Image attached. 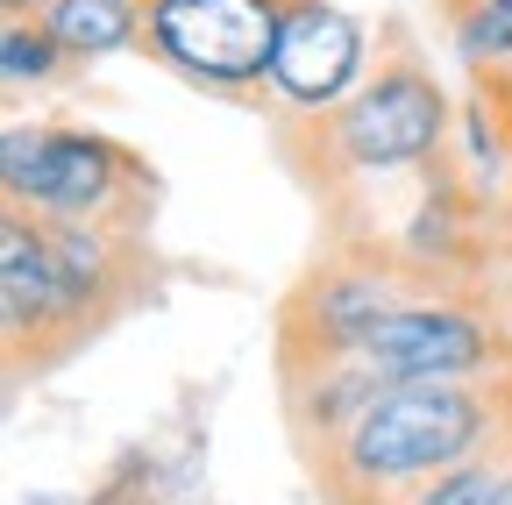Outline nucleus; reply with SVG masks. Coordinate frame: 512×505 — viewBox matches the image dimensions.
Instances as JSON below:
<instances>
[{
  "label": "nucleus",
  "mask_w": 512,
  "mask_h": 505,
  "mask_svg": "<svg viewBox=\"0 0 512 505\" xmlns=\"http://www.w3.org/2000/svg\"><path fill=\"white\" fill-rule=\"evenodd\" d=\"M150 285V249L128 228L43 221L8 207L0 221V349L15 377H43L86 349Z\"/></svg>",
  "instance_id": "f257e3e1"
},
{
  "label": "nucleus",
  "mask_w": 512,
  "mask_h": 505,
  "mask_svg": "<svg viewBox=\"0 0 512 505\" xmlns=\"http://www.w3.org/2000/svg\"><path fill=\"white\" fill-rule=\"evenodd\" d=\"M512 420V377L498 385H399L384 377L370 392V406L313 449V491L328 505H406L420 498L434 477L463 470L477 456H491Z\"/></svg>",
  "instance_id": "f03ea898"
},
{
  "label": "nucleus",
  "mask_w": 512,
  "mask_h": 505,
  "mask_svg": "<svg viewBox=\"0 0 512 505\" xmlns=\"http://www.w3.org/2000/svg\"><path fill=\"white\" fill-rule=\"evenodd\" d=\"M448 129H456L448 86L392 22L370 79L335 114L278 121V157L313 200H349V185H363V178L434 171L448 157Z\"/></svg>",
  "instance_id": "7ed1b4c3"
},
{
  "label": "nucleus",
  "mask_w": 512,
  "mask_h": 505,
  "mask_svg": "<svg viewBox=\"0 0 512 505\" xmlns=\"http://www.w3.org/2000/svg\"><path fill=\"white\" fill-rule=\"evenodd\" d=\"M0 185H8V207L43 221H100L143 235V221L157 214V171L128 143L72 121H8Z\"/></svg>",
  "instance_id": "20e7f679"
},
{
  "label": "nucleus",
  "mask_w": 512,
  "mask_h": 505,
  "mask_svg": "<svg viewBox=\"0 0 512 505\" xmlns=\"http://www.w3.org/2000/svg\"><path fill=\"white\" fill-rule=\"evenodd\" d=\"M427 292V278L399 257V242H342L328 249L278 306V377L313 370V363H342L363 356V342L377 335V321L399 299Z\"/></svg>",
  "instance_id": "39448f33"
},
{
  "label": "nucleus",
  "mask_w": 512,
  "mask_h": 505,
  "mask_svg": "<svg viewBox=\"0 0 512 505\" xmlns=\"http://www.w3.org/2000/svg\"><path fill=\"white\" fill-rule=\"evenodd\" d=\"M363 356L399 385H484L512 377V342L477 285H427L399 299L363 342Z\"/></svg>",
  "instance_id": "423d86ee"
},
{
  "label": "nucleus",
  "mask_w": 512,
  "mask_h": 505,
  "mask_svg": "<svg viewBox=\"0 0 512 505\" xmlns=\"http://www.w3.org/2000/svg\"><path fill=\"white\" fill-rule=\"evenodd\" d=\"M292 0H143V50L200 93H249L271 79Z\"/></svg>",
  "instance_id": "0eeeda50"
},
{
  "label": "nucleus",
  "mask_w": 512,
  "mask_h": 505,
  "mask_svg": "<svg viewBox=\"0 0 512 505\" xmlns=\"http://www.w3.org/2000/svg\"><path fill=\"white\" fill-rule=\"evenodd\" d=\"M363 79H370V29L335 0H292L264 79V100L278 107V121L335 114Z\"/></svg>",
  "instance_id": "6e6552de"
},
{
  "label": "nucleus",
  "mask_w": 512,
  "mask_h": 505,
  "mask_svg": "<svg viewBox=\"0 0 512 505\" xmlns=\"http://www.w3.org/2000/svg\"><path fill=\"white\" fill-rule=\"evenodd\" d=\"M36 22L64 43L72 65H93V57H114V50H143V0H43Z\"/></svg>",
  "instance_id": "1a4fd4ad"
},
{
  "label": "nucleus",
  "mask_w": 512,
  "mask_h": 505,
  "mask_svg": "<svg viewBox=\"0 0 512 505\" xmlns=\"http://www.w3.org/2000/svg\"><path fill=\"white\" fill-rule=\"evenodd\" d=\"M64 72H79V65L64 57V43H57L36 15H8V22H0V79H8V93L57 86Z\"/></svg>",
  "instance_id": "9d476101"
},
{
  "label": "nucleus",
  "mask_w": 512,
  "mask_h": 505,
  "mask_svg": "<svg viewBox=\"0 0 512 505\" xmlns=\"http://www.w3.org/2000/svg\"><path fill=\"white\" fill-rule=\"evenodd\" d=\"M448 36H456V57L477 79H505L512 72V0H470V8H448Z\"/></svg>",
  "instance_id": "9b49d317"
},
{
  "label": "nucleus",
  "mask_w": 512,
  "mask_h": 505,
  "mask_svg": "<svg viewBox=\"0 0 512 505\" xmlns=\"http://www.w3.org/2000/svg\"><path fill=\"white\" fill-rule=\"evenodd\" d=\"M498 477H505V456L491 449V456H477V463H463V470H448V477H434L420 498H406V505H491L498 498Z\"/></svg>",
  "instance_id": "f8f14e48"
},
{
  "label": "nucleus",
  "mask_w": 512,
  "mask_h": 505,
  "mask_svg": "<svg viewBox=\"0 0 512 505\" xmlns=\"http://www.w3.org/2000/svg\"><path fill=\"white\" fill-rule=\"evenodd\" d=\"M484 107L498 114V136H505V157H512V72L505 79H484Z\"/></svg>",
  "instance_id": "ddd939ff"
},
{
  "label": "nucleus",
  "mask_w": 512,
  "mask_h": 505,
  "mask_svg": "<svg viewBox=\"0 0 512 505\" xmlns=\"http://www.w3.org/2000/svg\"><path fill=\"white\" fill-rule=\"evenodd\" d=\"M434 8H441V15H448V8H470V0H434Z\"/></svg>",
  "instance_id": "4468645a"
},
{
  "label": "nucleus",
  "mask_w": 512,
  "mask_h": 505,
  "mask_svg": "<svg viewBox=\"0 0 512 505\" xmlns=\"http://www.w3.org/2000/svg\"><path fill=\"white\" fill-rule=\"evenodd\" d=\"M505 235H512V200H505Z\"/></svg>",
  "instance_id": "2eb2a0df"
}]
</instances>
